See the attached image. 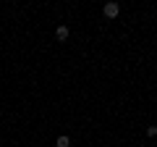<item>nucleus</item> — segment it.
Instances as JSON below:
<instances>
[{
	"mask_svg": "<svg viewBox=\"0 0 157 147\" xmlns=\"http://www.w3.org/2000/svg\"><path fill=\"white\" fill-rule=\"evenodd\" d=\"M55 147H71V137H66V134H60L55 139Z\"/></svg>",
	"mask_w": 157,
	"mask_h": 147,
	"instance_id": "obj_2",
	"label": "nucleus"
},
{
	"mask_svg": "<svg viewBox=\"0 0 157 147\" xmlns=\"http://www.w3.org/2000/svg\"><path fill=\"white\" fill-rule=\"evenodd\" d=\"M102 13H105L107 18H115L118 13H121V6H118V3H113V0H110V3H105V8H102Z\"/></svg>",
	"mask_w": 157,
	"mask_h": 147,
	"instance_id": "obj_1",
	"label": "nucleus"
},
{
	"mask_svg": "<svg viewBox=\"0 0 157 147\" xmlns=\"http://www.w3.org/2000/svg\"><path fill=\"white\" fill-rule=\"evenodd\" d=\"M55 37H58V40H60V42H66V40H68V26H58Z\"/></svg>",
	"mask_w": 157,
	"mask_h": 147,
	"instance_id": "obj_3",
	"label": "nucleus"
},
{
	"mask_svg": "<svg viewBox=\"0 0 157 147\" xmlns=\"http://www.w3.org/2000/svg\"><path fill=\"white\" fill-rule=\"evenodd\" d=\"M147 137H157V126H149L147 129Z\"/></svg>",
	"mask_w": 157,
	"mask_h": 147,
	"instance_id": "obj_4",
	"label": "nucleus"
}]
</instances>
